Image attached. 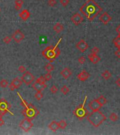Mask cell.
Listing matches in <instances>:
<instances>
[{
  "label": "cell",
  "instance_id": "cell-1",
  "mask_svg": "<svg viewBox=\"0 0 120 135\" xmlns=\"http://www.w3.org/2000/svg\"><path fill=\"white\" fill-rule=\"evenodd\" d=\"M80 12L89 21H93L102 12L103 8L95 0H87L79 9Z\"/></svg>",
  "mask_w": 120,
  "mask_h": 135
},
{
  "label": "cell",
  "instance_id": "cell-2",
  "mask_svg": "<svg viewBox=\"0 0 120 135\" xmlns=\"http://www.w3.org/2000/svg\"><path fill=\"white\" fill-rule=\"evenodd\" d=\"M17 94L20 97V99L21 101V105L24 108L23 111H22L23 115L25 117L29 118L31 119L36 118L40 113V112L36 108V107L35 106H33L32 103H28L25 100H24L18 92H17Z\"/></svg>",
  "mask_w": 120,
  "mask_h": 135
},
{
  "label": "cell",
  "instance_id": "cell-3",
  "mask_svg": "<svg viewBox=\"0 0 120 135\" xmlns=\"http://www.w3.org/2000/svg\"><path fill=\"white\" fill-rule=\"evenodd\" d=\"M106 119V116L100 111H92L87 115V120L89 123L95 127H100Z\"/></svg>",
  "mask_w": 120,
  "mask_h": 135
},
{
  "label": "cell",
  "instance_id": "cell-4",
  "mask_svg": "<svg viewBox=\"0 0 120 135\" xmlns=\"http://www.w3.org/2000/svg\"><path fill=\"white\" fill-rule=\"evenodd\" d=\"M62 38H60L55 47L49 46L42 51V55L46 59L49 61V63H52L54 60L60 55V49L58 48V45L60 43Z\"/></svg>",
  "mask_w": 120,
  "mask_h": 135
},
{
  "label": "cell",
  "instance_id": "cell-5",
  "mask_svg": "<svg viewBox=\"0 0 120 135\" xmlns=\"http://www.w3.org/2000/svg\"><path fill=\"white\" fill-rule=\"evenodd\" d=\"M86 100H87V96H86L83 104H81L79 107H77L73 111V115L75 116H76L79 120L83 119L85 117H86L88 115V114L89 113L88 110L85 108V104L86 102Z\"/></svg>",
  "mask_w": 120,
  "mask_h": 135
},
{
  "label": "cell",
  "instance_id": "cell-6",
  "mask_svg": "<svg viewBox=\"0 0 120 135\" xmlns=\"http://www.w3.org/2000/svg\"><path fill=\"white\" fill-rule=\"evenodd\" d=\"M32 88L35 90V91H42L44 90L45 88L47 87V85H46V81L44 78V76H40V78H38L36 79V81L32 84Z\"/></svg>",
  "mask_w": 120,
  "mask_h": 135
},
{
  "label": "cell",
  "instance_id": "cell-7",
  "mask_svg": "<svg viewBox=\"0 0 120 135\" xmlns=\"http://www.w3.org/2000/svg\"><path fill=\"white\" fill-rule=\"evenodd\" d=\"M11 107V104L8 103L6 99H1L0 100V113L2 114L3 115H5L7 113H9L10 114L14 115V113L10 111Z\"/></svg>",
  "mask_w": 120,
  "mask_h": 135
},
{
  "label": "cell",
  "instance_id": "cell-8",
  "mask_svg": "<svg viewBox=\"0 0 120 135\" xmlns=\"http://www.w3.org/2000/svg\"><path fill=\"white\" fill-rule=\"evenodd\" d=\"M19 127H21L24 132H27L29 130L31 129V128L33 127V124L32 122V119L29 118H26L25 117L24 118L19 124Z\"/></svg>",
  "mask_w": 120,
  "mask_h": 135
},
{
  "label": "cell",
  "instance_id": "cell-9",
  "mask_svg": "<svg viewBox=\"0 0 120 135\" xmlns=\"http://www.w3.org/2000/svg\"><path fill=\"white\" fill-rule=\"evenodd\" d=\"M21 80L26 85H30L35 80V77L31 72L25 71L21 77Z\"/></svg>",
  "mask_w": 120,
  "mask_h": 135
},
{
  "label": "cell",
  "instance_id": "cell-10",
  "mask_svg": "<svg viewBox=\"0 0 120 135\" xmlns=\"http://www.w3.org/2000/svg\"><path fill=\"white\" fill-rule=\"evenodd\" d=\"M11 38L16 42V43H20L25 38V35L24 32H21L20 30H16L15 32L12 34Z\"/></svg>",
  "mask_w": 120,
  "mask_h": 135
},
{
  "label": "cell",
  "instance_id": "cell-11",
  "mask_svg": "<svg viewBox=\"0 0 120 135\" xmlns=\"http://www.w3.org/2000/svg\"><path fill=\"white\" fill-rule=\"evenodd\" d=\"M22 83H23V82L21 79H20L18 78H16L11 81V84L8 85V86L9 87V89L11 91H14L16 89L21 87V86L22 85Z\"/></svg>",
  "mask_w": 120,
  "mask_h": 135
},
{
  "label": "cell",
  "instance_id": "cell-12",
  "mask_svg": "<svg viewBox=\"0 0 120 135\" xmlns=\"http://www.w3.org/2000/svg\"><path fill=\"white\" fill-rule=\"evenodd\" d=\"M71 21L75 25H79L83 21V17L79 13H76L72 16Z\"/></svg>",
  "mask_w": 120,
  "mask_h": 135
},
{
  "label": "cell",
  "instance_id": "cell-13",
  "mask_svg": "<svg viewBox=\"0 0 120 135\" xmlns=\"http://www.w3.org/2000/svg\"><path fill=\"white\" fill-rule=\"evenodd\" d=\"M88 107L92 111H100V108H102L101 105L98 103L97 99H94L90 101L88 103Z\"/></svg>",
  "mask_w": 120,
  "mask_h": 135
},
{
  "label": "cell",
  "instance_id": "cell-14",
  "mask_svg": "<svg viewBox=\"0 0 120 135\" xmlns=\"http://www.w3.org/2000/svg\"><path fill=\"white\" fill-rule=\"evenodd\" d=\"M76 47L77 48L80 52L83 53V52H85L88 49V43L84 40H80L76 44Z\"/></svg>",
  "mask_w": 120,
  "mask_h": 135
},
{
  "label": "cell",
  "instance_id": "cell-15",
  "mask_svg": "<svg viewBox=\"0 0 120 135\" xmlns=\"http://www.w3.org/2000/svg\"><path fill=\"white\" fill-rule=\"evenodd\" d=\"M112 18L107 12H104L103 13V14L100 16L99 18V21L100 22H102L104 25H107L111 21H112Z\"/></svg>",
  "mask_w": 120,
  "mask_h": 135
},
{
  "label": "cell",
  "instance_id": "cell-16",
  "mask_svg": "<svg viewBox=\"0 0 120 135\" xmlns=\"http://www.w3.org/2000/svg\"><path fill=\"white\" fill-rule=\"evenodd\" d=\"M90 78V73L87 72L86 71L83 70L82 71L79 72L77 75V78L79 80H80L81 82H85L86 80H87Z\"/></svg>",
  "mask_w": 120,
  "mask_h": 135
},
{
  "label": "cell",
  "instance_id": "cell-17",
  "mask_svg": "<svg viewBox=\"0 0 120 135\" xmlns=\"http://www.w3.org/2000/svg\"><path fill=\"white\" fill-rule=\"evenodd\" d=\"M19 17L24 21H26L31 16V13L28 9H24L19 14H18Z\"/></svg>",
  "mask_w": 120,
  "mask_h": 135
},
{
  "label": "cell",
  "instance_id": "cell-18",
  "mask_svg": "<svg viewBox=\"0 0 120 135\" xmlns=\"http://www.w3.org/2000/svg\"><path fill=\"white\" fill-rule=\"evenodd\" d=\"M60 74L62 77H63L64 79H68L72 75V71L69 68H65L62 71L60 72Z\"/></svg>",
  "mask_w": 120,
  "mask_h": 135
},
{
  "label": "cell",
  "instance_id": "cell-19",
  "mask_svg": "<svg viewBox=\"0 0 120 135\" xmlns=\"http://www.w3.org/2000/svg\"><path fill=\"white\" fill-rule=\"evenodd\" d=\"M88 59L90 60V61L93 64H97L100 61V57L98 56L97 54H90L88 55Z\"/></svg>",
  "mask_w": 120,
  "mask_h": 135
},
{
  "label": "cell",
  "instance_id": "cell-20",
  "mask_svg": "<svg viewBox=\"0 0 120 135\" xmlns=\"http://www.w3.org/2000/svg\"><path fill=\"white\" fill-rule=\"evenodd\" d=\"M48 127L50 130H52L54 132H56L59 129V125H58V122H56V121H52V122H50L49 125H48Z\"/></svg>",
  "mask_w": 120,
  "mask_h": 135
},
{
  "label": "cell",
  "instance_id": "cell-21",
  "mask_svg": "<svg viewBox=\"0 0 120 135\" xmlns=\"http://www.w3.org/2000/svg\"><path fill=\"white\" fill-rule=\"evenodd\" d=\"M53 30L56 33H60L62 31L64 30V25L60 23H57L54 25Z\"/></svg>",
  "mask_w": 120,
  "mask_h": 135
},
{
  "label": "cell",
  "instance_id": "cell-22",
  "mask_svg": "<svg viewBox=\"0 0 120 135\" xmlns=\"http://www.w3.org/2000/svg\"><path fill=\"white\" fill-rule=\"evenodd\" d=\"M101 76H102V78L104 79H105V80H108V79L112 77V74H111V72L109 71L106 70V71H104L103 72H102Z\"/></svg>",
  "mask_w": 120,
  "mask_h": 135
},
{
  "label": "cell",
  "instance_id": "cell-23",
  "mask_svg": "<svg viewBox=\"0 0 120 135\" xmlns=\"http://www.w3.org/2000/svg\"><path fill=\"white\" fill-rule=\"evenodd\" d=\"M24 3V0H15V9L16 11H19L22 8Z\"/></svg>",
  "mask_w": 120,
  "mask_h": 135
},
{
  "label": "cell",
  "instance_id": "cell-24",
  "mask_svg": "<svg viewBox=\"0 0 120 135\" xmlns=\"http://www.w3.org/2000/svg\"><path fill=\"white\" fill-rule=\"evenodd\" d=\"M97 99V101H98V103H100V105H101V106L103 107V106H104L107 102V99L104 97V96H100L99 98H97V99Z\"/></svg>",
  "mask_w": 120,
  "mask_h": 135
},
{
  "label": "cell",
  "instance_id": "cell-25",
  "mask_svg": "<svg viewBox=\"0 0 120 135\" xmlns=\"http://www.w3.org/2000/svg\"><path fill=\"white\" fill-rule=\"evenodd\" d=\"M113 44L114 46L117 49H120V35H118L117 37H116L114 40H113Z\"/></svg>",
  "mask_w": 120,
  "mask_h": 135
},
{
  "label": "cell",
  "instance_id": "cell-26",
  "mask_svg": "<svg viewBox=\"0 0 120 135\" xmlns=\"http://www.w3.org/2000/svg\"><path fill=\"white\" fill-rule=\"evenodd\" d=\"M45 70L48 72H51L55 70V66L51 64V63H48L45 66Z\"/></svg>",
  "mask_w": 120,
  "mask_h": 135
},
{
  "label": "cell",
  "instance_id": "cell-27",
  "mask_svg": "<svg viewBox=\"0 0 120 135\" xmlns=\"http://www.w3.org/2000/svg\"><path fill=\"white\" fill-rule=\"evenodd\" d=\"M109 119L110 120V121H112V122H117L119 119V117L115 113H112L109 116Z\"/></svg>",
  "mask_w": 120,
  "mask_h": 135
},
{
  "label": "cell",
  "instance_id": "cell-28",
  "mask_svg": "<svg viewBox=\"0 0 120 135\" xmlns=\"http://www.w3.org/2000/svg\"><path fill=\"white\" fill-rule=\"evenodd\" d=\"M58 125H59V129H64L67 126V123H66V122L64 120H62L59 122H58Z\"/></svg>",
  "mask_w": 120,
  "mask_h": 135
},
{
  "label": "cell",
  "instance_id": "cell-29",
  "mask_svg": "<svg viewBox=\"0 0 120 135\" xmlns=\"http://www.w3.org/2000/svg\"><path fill=\"white\" fill-rule=\"evenodd\" d=\"M60 92L64 95H66L69 92V88L66 85H64L63 87H62L61 89H60Z\"/></svg>",
  "mask_w": 120,
  "mask_h": 135
},
{
  "label": "cell",
  "instance_id": "cell-30",
  "mask_svg": "<svg viewBox=\"0 0 120 135\" xmlns=\"http://www.w3.org/2000/svg\"><path fill=\"white\" fill-rule=\"evenodd\" d=\"M8 82L5 79H1L0 81V87L2 88H6L7 87H8Z\"/></svg>",
  "mask_w": 120,
  "mask_h": 135
},
{
  "label": "cell",
  "instance_id": "cell-31",
  "mask_svg": "<svg viewBox=\"0 0 120 135\" xmlns=\"http://www.w3.org/2000/svg\"><path fill=\"white\" fill-rule=\"evenodd\" d=\"M43 97V94L42 93L41 91H38L35 94V98L38 100V101H40Z\"/></svg>",
  "mask_w": 120,
  "mask_h": 135
},
{
  "label": "cell",
  "instance_id": "cell-32",
  "mask_svg": "<svg viewBox=\"0 0 120 135\" xmlns=\"http://www.w3.org/2000/svg\"><path fill=\"white\" fill-rule=\"evenodd\" d=\"M58 91H59V89H58V87H56V85H53L50 88V92L52 94H55L56 93H57Z\"/></svg>",
  "mask_w": 120,
  "mask_h": 135
},
{
  "label": "cell",
  "instance_id": "cell-33",
  "mask_svg": "<svg viewBox=\"0 0 120 135\" xmlns=\"http://www.w3.org/2000/svg\"><path fill=\"white\" fill-rule=\"evenodd\" d=\"M11 37H8V36H7V37H4V38H3V42L5 43V44H9L11 42Z\"/></svg>",
  "mask_w": 120,
  "mask_h": 135
},
{
  "label": "cell",
  "instance_id": "cell-34",
  "mask_svg": "<svg viewBox=\"0 0 120 135\" xmlns=\"http://www.w3.org/2000/svg\"><path fill=\"white\" fill-rule=\"evenodd\" d=\"M52 76L51 75L50 72H47L45 75H44V78L45 79V81H49L50 79H52Z\"/></svg>",
  "mask_w": 120,
  "mask_h": 135
},
{
  "label": "cell",
  "instance_id": "cell-35",
  "mask_svg": "<svg viewBox=\"0 0 120 135\" xmlns=\"http://www.w3.org/2000/svg\"><path fill=\"white\" fill-rule=\"evenodd\" d=\"M48 5L51 7H54L56 4V0H48Z\"/></svg>",
  "mask_w": 120,
  "mask_h": 135
},
{
  "label": "cell",
  "instance_id": "cell-36",
  "mask_svg": "<svg viewBox=\"0 0 120 135\" xmlns=\"http://www.w3.org/2000/svg\"><path fill=\"white\" fill-rule=\"evenodd\" d=\"M78 61H79V63L80 64H84L86 63V59L85 56H80L79 58V59H78Z\"/></svg>",
  "mask_w": 120,
  "mask_h": 135
},
{
  "label": "cell",
  "instance_id": "cell-37",
  "mask_svg": "<svg viewBox=\"0 0 120 135\" xmlns=\"http://www.w3.org/2000/svg\"><path fill=\"white\" fill-rule=\"evenodd\" d=\"M59 1H60V4L64 7H66L69 4V0H60Z\"/></svg>",
  "mask_w": 120,
  "mask_h": 135
},
{
  "label": "cell",
  "instance_id": "cell-38",
  "mask_svg": "<svg viewBox=\"0 0 120 135\" xmlns=\"http://www.w3.org/2000/svg\"><path fill=\"white\" fill-rule=\"evenodd\" d=\"M99 52H100V49H99V48L97 47H94L91 49V53H92V54H97Z\"/></svg>",
  "mask_w": 120,
  "mask_h": 135
},
{
  "label": "cell",
  "instance_id": "cell-39",
  "mask_svg": "<svg viewBox=\"0 0 120 135\" xmlns=\"http://www.w3.org/2000/svg\"><path fill=\"white\" fill-rule=\"evenodd\" d=\"M18 71L20 72H21V73H24V72L26 71V68H25V67L24 65H20L18 67Z\"/></svg>",
  "mask_w": 120,
  "mask_h": 135
},
{
  "label": "cell",
  "instance_id": "cell-40",
  "mask_svg": "<svg viewBox=\"0 0 120 135\" xmlns=\"http://www.w3.org/2000/svg\"><path fill=\"white\" fill-rule=\"evenodd\" d=\"M114 55L117 56V58H120V49H117V50L114 51Z\"/></svg>",
  "mask_w": 120,
  "mask_h": 135
},
{
  "label": "cell",
  "instance_id": "cell-41",
  "mask_svg": "<svg viewBox=\"0 0 120 135\" xmlns=\"http://www.w3.org/2000/svg\"><path fill=\"white\" fill-rule=\"evenodd\" d=\"M115 84L117 85V86L118 87H120V78L117 79V80L115 81Z\"/></svg>",
  "mask_w": 120,
  "mask_h": 135
},
{
  "label": "cell",
  "instance_id": "cell-42",
  "mask_svg": "<svg viewBox=\"0 0 120 135\" xmlns=\"http://www.w3.org/2000/svg\"><path fill=\"white\" fill-rule=\"evenodd\" d=\"M115 30H116V32L118 33V35H120V25H119L116 28Z\"/></svg>",
  "mask_w": 120,
  "mask_h": 135
},
{
  "label": "cell",
  "instance_id": "cell-43",
  "mask_svg": "<svg viewBox=\"0 0 120 135\" xmlns=\"http://www.w3.org/2000/svg\"><path fill=\"white\" fill-rule=\"evenodd\" d=\"M4 125V121L3 120V119L0 120V126H3Z\"/></svg>",
  "mask_w": 120,
  "mask_h": 135
},
{
  "label": "cell",
  "instance_id": "cell-44",
  "mask_svg": "<svg viewBox=\"0 0 120 135\" xmlns=\"http://www.w3.org/2000/svg\"><path fill=\"white\" fill-rule=\"evenodd\" d=\"M2 116H3V115H2V114H1V113H0V120H1V119H2Z\"/></svg>",
  "mask_w": 120,
  "mask_h": 135
},
{
  "label": "cell",
  "instance_id": "cell-45",
  "mask_svg": "<svg viewBox=\"0 0 120 135\" xmlns=\"http://www.w3.org/2000/svg\"><path fill=\"white\" fill-rule=\"evenodd\" d=\"M0 11H1V9H0Z\"/></svg>",
  "mask_w": 120,
  "mask_h": 135
}]
</instances>
